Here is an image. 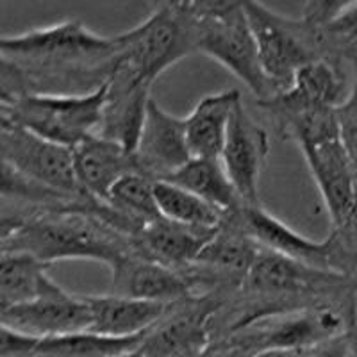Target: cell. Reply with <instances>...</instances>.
Segmentation results:
<instances>
[{"label": "cell", "instance_id": "cell-1", "mask_svg": "<svg viewBox=\"0 0 357 357\" xmlns=\"http://www.w3.org/2000/svg\"><path fill=\"white\" fill-rule=\"evenodd\" d=\"M91 204V202H89ZM88 206L59 211L2 207V252H24L52 266L57 261L89 259L114 268L138 256L127 240Z\"/></svg>", "mask_w": 357, "mask_h": 357}, {"label": "cell", "instance_id": "cell-2", "mask_svg": "<svg viewBox=\"0 0 357 357\" xmlns=\"http://www.w3.org/2000/svg\"><path fill=\"white\" fill-rule=\"evenodd\" d=\"M340 2H309L302 18H288L261 2H245L266 77L284 91L296 72L318 59L340 57L327 34V24Z\"/></svg>", "mask_w": 357, "mask_h": 357}, {"label": "cell", "instance_id": "cell-3", "mask_svg": "<svg viewBox=\"0 0 357 357\" xmlns=\"http://www.w3.org/2000/svg\"><path fill=\"white\" fill-rule=\"evenodd\" d=\"M195 47V18L191 2L162 4L142 24L122 34L109 91L151 89L155 79L183 61Z\"/></svg>", "mask_w": 357, "mask_h": 357}, {"label": "cell", "instance_id": "cell-4", "mask_svg": "<svg viewBox=\"0 0 357 357\" xmlns=\"http://www.w3.org/2000/svg\"><path fill=\"white\" fill-rule=\"evenodd\" d=\"M195 18V47L240 79L257 102L280 93L266 77L245 2H191Z\"/></svg>", "mask_w": 357, "mask_h": 357}, {"label": "cell", "instance_id": "cell-5", "mask_svg": "<svg viewBox=\"0 0 357 357\" xmlns=\"http://www.w3.org/2000/svg\"><path fill=\"white\" fill-rule=\"evenodd\" d=\"M107 100V82L79 95L25 93L2 102V120L47 142L73 149L98 134Z\"/></svg>", "mask_w": 357, "mask_h": 357}, {"label": "cell", "instance_id": "cell-6", "mask_svg": "<svg viewBox=\"0 0 357 357\" xmlns=\"http://www.w3.org/2000/svg\"><path fill=\"white\" fill-rule=\"evenodd\" d=\"M240 218L248 234L266 250L357 280V257L336 229L325 240L314 241L270 215L263 206L243 207Z\"/></svg>", "mask_w": 357, "mask_h": 357}, {"label": "cell", "instance_id": "cell-7", "mask_svg": "<svg viewBox=\"0 0 357 357\" xmlns=\"http://www.w3.org/2000/svg\"><path fill=\"white\" fill-rule=\"evenodd\" d=\"M0 146L2 165L31 183L70 199H91L79 186L73 151L68 146L47 142L6 120L0 126Z\"/></svg>", "mask_w": 357, "mask_h": 357}, {"label": "cell", "instance_id": "cell-8", "mask_svg": "<svg viewBox=\"0 0 357 357\" xmlns=\"http://www.w3.org/2000/svg\"><path fill=\"white\" fill-rule=\"evenodd\" d=\"M2 327L38 337H59L89 333L91 314L84 295H73L61 286L29 304L0 309Z\"/></svg>", "mask_w": 357, "mask_h": 357}, {"label": "cell", "instance_id": "cell-9", "mask_svg": "<svg viewBox=\"0 0 357 357\" xmlns=\"http://www.w3.org/2000/svg\"><path fill=\"white\" fill-rule=\"evenodd\" d=\"M270 154L266 129L245 109L243 102L236 107L222 152L223 168L247 207L259 204V178Z\"/></svg>", "mask_w": 357, "mask_h": 357}, {"label": "cell", "instance_id": "cell-10", "mask_svg": "<svg viewBox=\"0 0 357 357\" xmlns=\"http://www.w3.org/2000/svg\"><path fill=\"white\" fill-rule=\"evenodd\" d=\"M139 174L152 181H167L193 159L188 146L186 122L162 109L151 98L142 136L134 152Z\"/></svg>", "mask_w": 357, "mask_h": 357}, {"label": "cell", "instance_id": "cell-11", "mask_svg": "<svg viewBox=\"0 0 357 357\" xmlns=\"http://www.w3.org/2000/svg\"><path fill=\"white\" fill-rule=\"evenodd\" d=\"M301 151L327 207L333 227H341L357 197V175L341 139L302 146Z\"/></svg>", "mask_w": 357, "mask_h": 357}, {"label": "cell", "instance_id": "cell-12", "mask_svg": "<svg viewBox=\"0 0 357 357\" xmlns=\"http://www.w3.org/2000/svg\"><path fill=\"white\" fill-rule=\"evenodd\" d=\"M111 295L175 304L197 295L190 277L142 256H129L111 268Z\"/></svg>", "mask_w": 357, "mask_h": 357}, {"label": "cell", "instance_id": "cell-13", "mask_svg": "<svg viewBox=\"0 0 357 357\" xmlns=\"http://www.w3.org/2000/svg\"><path fill=\"white\" fill-rule=\"evenodd\" d=\"M72 151L79 186L95 200H106L126 175L138 172L134 154L98 134L86 138Z\"/></svg>", "mask_w": 357, "mask_h": 357}, {"label": "cell", "instance_id": "cell-14", "mask_svg": "<svg viewBox=\"0 0 357 357\" xmlns=\"http://www.w3.org/2000/svg\"><path fill=\"white\" fill-rule=\"evenodd\" d=\"M216 229L188 227L159 216L134 240V250L145 259L184 273L197 263Z\"/></svg>", "mask_w": 357, "mask_h": 357}, {"label": "cell", "instance_id": "cell-15", "mask_svg": "<svg viewBox=\"0 0 357 357\" xmlns=\"http://www.w3.org/2000/svg\"><path fill=\"white\" fill-rule=\"evenodd\" d=\"M91 325L89 333L114 340H129L146 334L165 317L172 304L145 302L120 295H84Z\"/></svg>", "mask_w": 357, "mask_h": 357}, {"label": "cell", "instance_id": "cell-16", "mask_svg": "<svg viewBox=\"0 0 357 357\" xmlns=\"http://www.w3.org/2000/svg\"><path fill=\"white\" fill-rule=\"evenodd\" d=\"M241 102L238 89H223L197 102V106L184 118L188 146L193 158H222L232 116Z\"/></svg>", "mask_w": 357, "mask_h": 357}, {"label": "cell", "instance_id": "cell-17", "mask_svg": "<svg viewBox=\"0 0 357 357\" xmlns=\"http://www.w3.org/2000/svg\"><path fill=\"white\" fill-rule=\"evenodd\" d=\"M50 264L24 252H2L0 309L29 304L59 288L49 275Z\"/></svg>", "mask_w": 357, "mask_h": 357}, {"label": "cell", "instance_id": "cell-18", "mask_svg": "<svg viewBox=\"0 0 357 357\" xmlns=\"http://www.w3.org/2000/svg\"><path fill=\"white\" fill-rule=\"evenodd\" d=\"M167 181L191 191L223 215L238 213L247 207L220 159L193 158Z\"/></svg>", "mask_w": 357, "mask_h": 357}, {"label": "cell", "instance_id": "cell-19", "mask_svg": "<svg viewBox=\"0 0 357 357\" xmlns=\"http://www.w3.org/2000/svg\"><path fill=\"white\" fill-rule=\"evenodd\" d=\"M151 98V89L146 88L132 91H109L107 86V100L98 136L118 143L134 154L142 136Z\"/></svg>", "mask_w": 357, "mask_h": 357}, {"label": "cell", "instance_id": "cell-20", "mask_svg": "<svg viewBox=\"0 0 357 357\" xmlns=\"http://www.w3.org/2000/svg\"><path fill=\"white\" fill-rule=\"evenodd\" d=\"M106 202L129 223L136 238L149 223L161 216L155 204V181L139 172L126 175L111 190Z\"/></svg>", "mask_w": 357, "mask_h": 357}, {"label": "cell", "instance_id": "cell-21", "mask_svg": "<svg viewBox=\"0 0 357 357\" xmlns=\"http://www.w3.org/2000/svg\"><path fill=\"white\" fill-rule=\"evenodd\" d=\"M143 336L129 340L97 336L91 333L38 340L29 357H118L142 345Z\"/></svg>", "mask_w": 357, "mask_h": 357}, {"label": "cell", "instance_id": "cell-22", "mask_svg": "<svg viewBox=\"0 0 357 357\" xmlns=\"http://www.w3.org/2000/svg\"><path fill=\"white\" fill-rule=\"evenodd\" d=\"M155 204L162 218L183 223L188 227L216 229L225 218V215L216 207L168 181L155 183Z\"/></svg>", "mask_w": 357, "mask_h": 357}, {"label": "cell", "instance_id": "cell-23", "mask_svg": "<svg viewBox=\"0 0 357 357\" xmlns=\"http://www.w3.org/2000/svg\"><path fill=\"white\" fill-rule=\"evenodd\" d=\"M325 29L343 59L357 56V2H340Z\"/></svg>", "mask_w": 357, "mask_h": 357}, {"label": "cell", "instance_id": "cell-24", "mask_svg": "<svg viewBox=\"0 0 357 357\" xmlns=\"http://www.w3.org/2000/svg\"><path fill=\"white\" fill-rule=\"evenodd\" d=\"M341 145L349 155L352 168L357 175V75L352 82L350 97L341 107H337Z\"/></svg>", "mask_w": 357, "mask_h": 357}, {"label": "cell", "instance_id": "cell-25", "mask_svg": "<svg viewBox=\"0 0 357 357\" xmlns=\"http://www.w3.org/2000/svg\"><path fill=\"white\" fill-rule=\"evenodd\" d=\"M349 333L341 334V336L337 337H333V340L324 341V343L312 347V349L309 350H304L302 357H347L350 345Z\"/></svg>", "mask_w": 357, "mask_h": 357}, {"label": "cell", "instance_id": "cell-26", "mask_svg": "<svg viewBox=\"0 0 357 357\" xmlns=\"http://www.w3.org/2000/svg\"><path fill=\"white\" fill-rule=\"evenodd\" d=\"M304 350H284V349H270L261 350L252 357H302Z\"/></svg>", "mask_w": 357, "mask_h": 357}, {"label": "cell", "instance_id": "cell-27", "mask_svg": "<svg viewBox=\"0 0 357 357\" xmlns=\"http://www.w3.org/2000/svg\"><path fill=\"white\" fill-rule=\"evenodd\" d=\"M349 336H350V345H349V354H347V357H357V318L356 321H354Z\"/></svg>", "mask_w": 357, "mask_h": 357}, {"label": "cell", "instance_id": "cell-28", "mask_svg": "<svg viewBox=\"0 0 357 357\" xmlns=\"http://www.w3.org/2000/svg\"><path fill=\"white\" fill-rule=\"evenodd\" d=\"M118 357H145V356H143V354L139 352V347H138V349L130 350V352H127V354H122V356H118Z\"/></svg>", "mask_w": 357, "mask_h": 357}]
</instances>
